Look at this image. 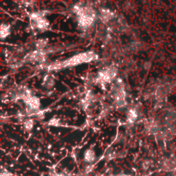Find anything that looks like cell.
Returning a JSON list of instances; mask_svg holds the SVG:
<instances>
[{
	"label": "cell",
	"mask_w": 176,
	"mask_h": 176,
	"mask_svg": "<svg viewBox=\"0 0 176 176\" xmlns=\"http://www.w3.org/2000/svg\"><path fill=\"white\" fill-rule=\"evenodd\" d=\"M73 12L77 17L78 26L86 30L92 28L96 19V12L92 6L83 2L77 3L73 7Z\"/></svg>",
	"instance_id": "obj_1"
},
{
	"label": "cell",
	"mask_w": 176,
	"mask_h": 176,
	"mask_svg": "<svg viewBox=\"0 0 176 176\" xmlns=\"http://www.w3.org/2000/svg\"><path fill=\"white\" fill-rule=\"evenodd\" d=\"M98 59V55L94 52H81L76 55L71 57L70 59H67L64 61L59 63L52 64L49 66H47L48 70H57V69H62L67 67H72L76 66L79 64L85 63H89L92 61H95Z\"/></svg>",
	"instance_id": "obj_2"
},
{
	"label": "cell",
	"mask_w": 176,
	"mask_h": 176,
	"mask_svg": "<svg viewBox=\"0 0 176 176\" xmlns=\"http://www.w3.org/2000/svg\"><path fill=\"white\" fill-rule=\"evenodd\" d=\"M30 25L33 29H37L40 32H44L48 29L49 22L46 18L44 11H35L29 15Z\"/></svg>",
	"instance_id": "obj_3"
},
{
	"label": "cell",
	"mask_w": 176,
	"mask_h": 176,
	"mask_svg": "<svg viewBox=\"0 0 176 176\" xmlns=\"http://www.w3.org/2000/svg\"><path fill=\"white\" fill-rule=\"evenodd\" d=\"M116 76H117V68L115 66L110 65L105 67L96 75L95 83L100 84L101 86H105L112 83L113 79L116 77Z\"/></svg>",
	"instance_id": "obj_4"
},
{
	"label": "cell",
	"mask_w": 176,
	"mask_h": 176,
	"mask_svg": "<svg viewBox=\"0 0 176 176\" xmlns=\"http://www.w3.org/2000/svg\"><path fill=\"white\" fill-rule=\"evenodd\" d=\"M46 57H47L46 50L32 51L24 57L23 61L30 63H43L46 60Z\"/></svg>",
	"instance_id": "obj_5"
},
{
	"label": "cell",
	"mask_w": 176,
	"mask_h": 176,
	"mask_svg": "<svg viewBox=\"0 0 176 176\" xmlns=\"http://www.w3.org/2000/svg\"><path fill=\"white\" fill-rule=\"evenodd\" d=\"M99 18L102 23V24H109L115 18V14L109 9L103 8L100 10Z\"/></svg>",
	"instance_id": "obj_6"
},
{
	"label": "cell",
	"mask_w": 176,
	"mask_h": 176,
	"mask_svg": "<svg viewBox=\"0 0 176 176\" xmlns=\"http://www.w3.org/2000/svg\"><path fill=\"white\" fill-rule=\"evenodd\" d=\"M96 159V154L94 149L88 148L83 153V161L88 164L93 163Z\"/></svg>",
	"instance_id": "obj_7"
},
{
	"label": "cell",
	"mask_w": 176,
	"mask_h": 176,
	"mask_svg": "<svg viewBox=\"0 0 176 176\" xmlns=\"http://www.w3.org/2000/svg\"><path fill=\"white\" fill-rule=\"evenodd\" d=\"M43 86L47 89H52L55 86V78L52 75H47L43 79Z\"/></svg>",
	"instance_id": "obj_8"
},
{
	"label": "cell",
	"mask_w": 176,
	"mask_h": 176,
	"mask_svg": "<svg viewBox=\"0 0 176 176\" xmlns=\"http://www.w3.org/2000/svg\"><path fill=\"white\" fill-rule=\"evenodd\" d=\"M139 118V113H138V110L135 109V108H131L128 110V113H127V122L130 123V124H132L134 123Z\"/></svg>",
	"instance_id": "obj_9"
},
{
	"label": "cell",
	"mask_w": 176,
	"mask_h": 176,
	"mask_svg": "<svg viewBox=\"0 0 176 176\" xmlns=\"http://www.w3.org/2000/svg\"><path fill=\"white\" fill-rule=\"evenodd\" d=\"M11 35V26L6 23H2L0 27V38L4 40Z\"/></svg>",
	"instance_id": "obj_10"
},
{
	"label": "cell",
	"mask_w": 176,
	"mask_h": 176,
	"mask_svg": "<svg viewBox=\"0 0 176 176\" xmlns=\"http://www.w3.org/2000/svg\"><path fill=\"white\" fill-rule=\"evenodd\" d=\"M48 44V40L47 39H39L36 40L35 46L36 47V50L44 51L47 48V46Z\"/></svg>",
	"instance_id": "obj_11"
},
{
	"label": "cell",
	"mask_w": 176,
	"mask_h": 176,
	"mask_svg": "<svg viewBox=\"0 0 176 176\" xmlns=\"http://www.w3.org/2000/svg\"><path fill=\"white\" fill-rule=\"evenodd\" d=\"M23 128L25 131H30L34 128V120L32 119H27L23 121Z\"/></svg>",
	"instance_id": "obj_12"
},
{
	"label": "cell",
	"mask_w": 176,
	"mask_h": 176,
	"mask_svg": "<svg viewBox=\"0 0 176 176\" xmlns=\"http://www.w3.org/2000/svg\"><path fill=\"white\" fill-rule=\"evenodd\" d=\"M49 126H60V119H58V118H52V119H50V121L47 123Z\"/></svg>",
	"instance_id": "obj_13"
},
{
	"label": "cell",
	"mask_w": 176,
	"mask_h": 176,
	"mask_svg": "<svg viewBox=\"0 0 176 176\" xmlns=\"http://www.w3.org/2000/svg\"><path fill=\"white\" fill-rule=\"evenodd\" d=\"M0 176H14V175H13L12 173H11V172L8 171V170H2Z\"/></svg>",
	"instance_id": "obj_14"
},
{
	"label": "cell",
	"mask_w": 176,
	"mask_h": 176,
	"mask_svg": "<svg viewBox=\"0 0 176 176\" xmlns=\"http://www.w3.org/2000/svg\"><path fill=\"white\" fill-rule=\"evenodd\" d=\"M50 176H65L64 174H59V173H55L53 175H51Z\"/></svg>",
	"instance_id": "obj_15"
},
{
	"label": "cell",
	"mask_w": 176,
	"mask_h": 176,
	"mask_svg": "<svg viewBox=\"0 0 176 176\" xmlns=\"http://www.w3.org/2000/svg\"><path fill=\"white\" fill-rule=\"evenodd\" d=\"M117 176H131L130 175H126V174H122V175H119Z\"/></svg>",
	"instance_id": "obj_16"
}]
</instances>
